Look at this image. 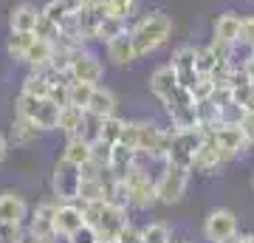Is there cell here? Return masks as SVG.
<instances>
[{"label":"cell","mask_w":254,"mask_h":243,"mask_svg":"<svg viewBox=\"0 0 254 243\" xmlns=\"http://www.w3.org/2000/svg\"><path fill=\"white\" fill-rule=\"evenodd\" d=\"M173 31H175V23L164 9H150L144 14H138L130 23V37H133V45H136V57L144 60V57L158 54L164 45L173 40Z\"/></svg>","instance_id":"obj_1"},{"label":"cell","mask_w":254,"mask_h":243,"mask_svg":"<svg viewBox=\"0 0 254 243\" xmlns=\"http://www.w3.org/2000/svg\"><path fill=\"white\" fill-rule=\"evenodd\" d=\"M82 212H85V224L91 226L99 241H110L116 243L119 232L130 224L125 207H113L108 201H91V204H82Z\"/></svg>","instance_id":"obj_2"},{"label":"cell","mask_w":254,"mask_h":243,"mask_svg":"<svg viewBox=\"0 0 254 243\" xmlns=\"http://www.w3.org/2000/svg\"><path fill=\"white\" fill-rule=\"evenodd\" d=\"M170 150V127H161L158 122L150 119H136V153L150 164L167 162Z\"/></svg>","instance_id":"obj_3"},{"label":"cell","mask_w":254,"mask_h":243,"mask_svg":"<svg viewBox=\"0 0 254 243\" xmlns=\"http://www.w3.org/2000/svg\"><path fill=\"white\" fill-rule=\"evenodd\" d=\"M190 178H192L190 167H181V164H173V162H161V172L155 175L158 204H164V207L181 204L184 195H187V189H190Z\"/></svg>","instance_id":"obj_4"},{"label":"cell","mask_w":254,"mask_h":243,"mask_svg":"<svg viewBox=\"0 0 254 243\" xmlns=\"http://www.w3.org/2000/svg\"><path fill=\"white\" fill-rule=\"evenodd\" d=\"M122 181H125V187H127V204H130V209H150V207L158 204V195H155V175L150 172L144 159H138V164L127 172Z\"/></svg>","instance_id":"obj_5"},{"label":"cell","mask_w":254,"mask_h":243,"mask_svg":"<svg viewBox=\"0 0 254 243\" xmlns=\"http://www.w3.org/2000/svg\"><path fill=\"white\" fill-rule=\"evenodd\" d=\"M14 113L28 116L43 133L46 130H57V122H60V105L54 99H48V96H31V93H23V90L14 99Z\"/></svg>","instance_id":"obj_6"},{"label":"cell","mask_w":254,"mask_h":243,"mask_svg":"<svg viewBox=\"0 0 254 243\" xmlns=\"http://www.w3.org/2000/svg\"><path fill=\"white\" fill-rule=\"evenodd\" d=\"M206 130L200 125L195 127H170V150H167V162L181 164L192 170V159L198 153L200 142H203Z\"/></svg>","instance_id":"obj_7"},{"label":"cell","mask_w":254,"mask_h":243,"mask_svg":"<svg viewBox=\"0 0 254 243\" xmlns=\"http://www.w3.org/2000/svg\"><path fill=\"white\" fill-rule=\"evenodd\" d=\"M232 162H235V159H232V156L215 142V136L206 130V136H203V142H200V147H198V153L192 159V172H198V175H218V172Z\"/></svg>","instance_id":"obj_8"},{"label":"cell","mask_w":254,"mask_h":243,"mask_svg":"<svg viewBox=\"0 0 254 243\" xmlns=\"http://www.w3.org/2000/svg\"><path fill=\"white\" fill-rule=\"evenodd\" d=\"M54 212L57 201H43L28 212L26 221V235L31 243H57V229H54Z\"/></svg>","instance_id":"obj_9"},{"label":"cell","mask_w":254,"mask_h":243,"mask_svg":"<svg viewBox=\"0 0 254 243\" xmlns=\"http://www.w3.org/2000/svg\"><path fill=\"white\" fill-rule=\"evenodd\" d=\"M79 178H82L79 167H73L71 162L60 159V162L54 164V172H51V192H54V201L68 204V201L79 198Z\"/></svg>","instance_id":"obj_10"},{"label":"cell","mask_w":254,"mask_h":243,"mask_svg":"<svg viewBox=\"0 0 254 243\" xmlns=\"http://www.w3.org/2000/svg\"><path fill=\"white\" fill-rule=\"evenodd\" d=\"M68 77H71V80H76V82H91V85H99L102 77H105V63L93 54L88 45H82V48L71 51Z\"/></svg>","instance_id":"obj_11"},{"label":"cell","mask_w":254,"mask_h":243,"mask_svg":"<svg viewBox=\"0 0 254 243\" xmlns=\"http://www.w3.org/2000/svg\"><path fill=\"white\" fill-rule=\"evenodd\" d=\"M237 235V215L229 207H215L209 209L206 218H203V238L209 243H220Z\"/></svg>","instance_id":"obj_12"},{"label":"cell","mask_w":254,"mask_h":243,"mask_svg":"<svg viewBox=\"0 0 254 243\" xmlns=\"http://www.w3.org/2000/svg\"><path fill=\"white\" fill-rule=\"evenodd\" d=\"M170 65H173L175 77H178V82H181L187 90L195 88V82H198V65H195V45L192 43H184L178 45L173 54H170Z\"/></svg>","instance_id":"obj_13"},{"label":"cell","mask_w":254,"mask_h":243,"mask_svg":"<svg viewBox=\"0 0 254 243\" xmlns=\"http://www.w3.org/2000/svg\"><path fill=\"white\" fill-rule=\"evenodd\" d=\"M85 224V212H82V204L76 201H68V204H60L57 201V212H54V229H57V238H73Z\"/></svg>","instance_id":"obj_14"},{"label":"cell","mask_w":254,"mask_h":243,"mask_svg":"<svg viewBox=\"0 0 254 243\" xmlns=\"http://www.w3.org/2000/svg\"><path fill=\"white\" fill-rule=\"evenodd\" d=\"M28 204L26 198L14 192V189H6V192H0V221L3 224H11V226H26L28 221Z\"/></svg>","instance_id":"obj_15"},{"label":"cell","mask_w":254,"mask_h":243,"mask_svg":"<svg viewBox=\"0 0 254 243\" xmlns=\"http://www.w3.org/2000/svg\"><path fill=\"white\" fill-rule=\"evenodd\" d=\"M209 133L215 136V142H218L232 159H243V156L252 150V144L246 142V136L240 133L237 125H218V127H212Z\"/></svg>","instance_id":"obj_16"},{"label":"cell","mask_w":254,"mask_h":243,"mask_svg":"<svg viewBox=\"0 0 254 243\" xmlns=\"http://www.w3.org/2000/svg\"><path fill=\"white\" fill-rule=\"evenodd\" d=\"M105 54H108V63L116 65V68H125V65H133V63H136L138 57H136L133 37H130V28L105 43Z\"/></svg>","instance_id":"obj_17"},{"label":"cell","mask_w":254,"mask_h":243,"mask_svg":"<svg viewBox=\"0 0 254 243\" xmlns=\"http://www.w3.org/2000/svg\"><path fill=\"white\" fill-rule=\"evenodd\" d=\"M178 85H181V82H178V77H175V71H173V65H170V63L153 68V74L147 77V88H150V93H153L158 102L167 99Z\"/></svg>","instance_id":"obj_18"},{"label":"cell","mask_w":254,"mask_h":243,"mask_svg":"<svg viewBox=\"0 0 254 243\" xmlns=\"http://www.w3.org/2000/svg\"><path fill=\"white\" fill-rule=\"evenodd\" d=\"M54 57H57V43L40 40V37L34 34V43H31V48H28L23 65H26L28 71H46V68H51Z\"/></svg>","instance_id":"obj_19"},{"label":"cell","mask_w":254,"mask_h":243,"mask_svg":"<svg viewBox=\"0 0 254 243\" xmlns=\"http://www.w3.org/2000/svg\"><path fill=\"white\" fill-rule=\"evenodd\" d=\"M136 164H138V153L133 147H127V144H113V150H110V164H108V172L113 178L122 181Z\"/></svg>","instance_id":"obj_20"},{"label":"cell","mask_w":254,"mask_h":243,"mask_svg":"<svg viewBox=\"0 0 254 243\" xmlns=\"http://www.w3.org/2000/svg\"><path fill=\"white\" fill-rule=\"evenodd\" d=\"M40 136H43V130H40L31 119L14 113V119H11V130H9V144H14V147H28V144H34Z\"/></svg>","instance_id":"obj_21"},{"label":"cell","mask_w":254,"mask_h":243,"mask_svg":"<svg viewBox=\"0 0 254 243\" xmlns=\"http://www.w3.org/2000/svg\"><path fill=\"white\" fill-rule=\"evenodd\" d=\"M88 110H91V113H96V116H102V119L116 116L119 96L113 93V88H108V85H96V88H93L91 102H88Z\"/></svg>","instance_id":"obj_22"},{"label":"cell","mask_w":254,"mask_h":243,"mask_svg":"<svg viewBox=\"0 0 254 243\" xmlns=\"http://www.w3.org/2000/svg\"><path fill=\"white\" fill-rule=\"evenodd\" d=\"M240 11H220L212 20V37H220V40H229V43H237V34H240Z\"/></svg>","instance_id":"obj_23"},{"label":"cell","mask_w":254,"mask_h":243,"mask_svg":"<svg viewBox=\"0 0 254 243\" xmlns=\"http://www.w3.org/2000/svg\"><path fill=\"white\" fill-rule=\"evenodd\" d=\"M40 9L34 3H17L9 11V31H34Z\"/></svg>","instance_id":"obj_24"},{"label":"cell","mask_w":254,"mask_h":243,"mask_svg":"<svg viewBox=\"0 0 254 243\" xmlns=\"http://www.w3.org/2000/svg\"><path fill=\"white\" fill-rule=\"evenodd\" d=\"M65 162H71L73 167H85V164H91V142H85L79 136H71V139H65V147H63V156Z\"/></svg>","instance_id":"obj_25"},{"label":"cell","mask_w":254,"mask_h":243,"mask_svg":"<svg viewBox=\"0 0 254 243\" xmlns=\"http://www.w3.org/2000/svg\"><path fill=\"white\" fill-rule=\"evenodd\" d=\"M31 43H34V31H11L9 40H6V54H9L11 63L23 65V60H26Z\"/></svg>","instance_id":"obj_26"},{"label":"cell","mask_w":254,"mask_h":243,"mask_svg":"<svg viewBox=\"0 0 254 243\" xmlns=\"http://www.w3.org/2000/svg\"><path fill=\"white\" fill-rule=\"evenodd\" d=\"M82 116H85V110H82V108H76V105H63V108H60V122H57V130H60L65 139L79 136Z\"/></svg>","instance_id":"obj_27"},{"label":"cell","mask_w":254,"mask_h":243,"mask_svg":"<svg viewBox=\"0 0 254 243\" xmlns=\"http://www.w3.org/2000/svg\"><path fill=\"white\" fill-rule=\"evenodd\" d=\"M105 14L133 23L138 17V0H105Z\"/></svg>","instance_id":"obj_28"},{"label":"cell","mask_w":254,"mask_h":243,"mask_svg":"<svg viewBox=\"0 0 254 243\" xmlns=\"http://www.w3.org/2000/svg\"><path fill=\"white\" fill-rule=\"evenodd\" d=\"M93 88H96V85H91V82L71 80L68 82V105H76V108L88 110V102H91V96H93Z\"/></svg>","instance_id":"obj_29"},{"label":"cell","mask_w":254,"mask_h":243,"mask_svg":"<svg viewBox=\"0 0 254 243\" xmlns=\"http://www.w3.org/2000/svg\"><path fill=\"white\" fill-rule=\"evenodd\" d=\"M141 243H173V229L164 221H153V224L141 226Z\"/></svg>","instance_id":"obj_30"},{"label":"cell","mask_w":254,"mask_h":243,"mask_svg":"<svg viewBox=\"0 0 254 243\" xmlns=\"http://www.w3.org/2000/svg\"><path fill=\"white\" fill-rule=\"evenodd\" d=\"M130 28V23H125V20H116V17H102L99 28H96V40H99L102 45L108 43V40H113V37H119L122 31H127Z\"/></svg>","instance_id":"obj_31"},{"label":"cell","mask_w":254,"mask_h":243,"mask_svg":"<svg viewBox=\"0 0 254 243\" xmlns=\"http://www.w3.org/2000/svg\"><path fill=\"white\" fill-rule=\"evenodd\" d=\"M102 122L105 119L96 116V113H91V110H85V116H82V127H79V139H85V142H99L102 136Z\"/></svg>","instance_id":"obj_32"},{"label":"cell","mask_w":254,"mask_h":243,"mask_svg":"<svg viewBox=\"0 0 254 243\" xmlns=\"http://www.w3.org/2000/svg\"><path fill=\"white\" fill-rule=\"evenodd\" d=\"M122 127H125V119L108 116L105 122H102V136H99V142H105V144H119V139H122Z\"/></svg>","instance_id":"obj_33"},{"label":"cell","mask_w":254,"mask_h":243,"mask_svg":"<svg viewBox=\"0 0 254 243\" xmlns=\"http://www.w3.org/2000/svg\"><path fill=\"white\" fill-rule=\"evenodd\" d=\"M34 34L40 37V40H48V43H57V40H60V26H57V23H54L51 17H46V14H43V9H40V17H37Z\"/></svg>","instance_id":"obj_34"},{"label":"cell","mask_w":254,"mask_h":243,"mask_svg":"<svg viewBox=\"0 0 254 243\" xmlns=\"http://www.w3.org/2000/svg\"><path fill=\"white\" fill-rule=\"evenodd\" d=\"M43 14H46V17H51L57 26H63L65 20L71 17V11H65V6L60 3V0H48L46 6H43Z\"/></svg>","instance_id":"obj_35"},{"label":"cell","mask_w":254,"mask_h":243,"mask_svg":"<svg viewBox=\"0 0 254 243\" xmlns=\"http://www.w3.org/2000/svg\"><path fill=\"white\" fill-rule=\"evenodd\" d=\"M26 238V226H11L0 221V243H23Z\"/></svg>","instance_id":"obj_36"},{"label":"cell","mask_w":254,"mask_h":243,"mask_svg":"<svg viewBox=\"0 0 254 243\" xmlns=\"http://www.w3.org/2000/svg\"><path fill=\"white\" fill-rule=\"evenodd\" d=\"M237 127H240V133L246 136V142H249V144L254 147V110H246Z\"/></svg>","instance_id":"obj_37"},{"label":"cell","mask_w":254,"mask_h":243,"mask_svg":"<svg viewBox=\"0 0 254 243\" xmlns=\"http://www.w3.org/2000/svg\"><path fill=\"white\" fill-rule=\"evenodd\" d=\"M116 243H141V229L136 224H127L122 232H119Z\"/></svg>","instance_id":"obj_38"},{"label":"cell","mask_w":254,"mask_h":243,"mask_svg":"<svg viewBox=\"0 0 254 243\" xmlns=\"http://www.w3.org/2000/svg\"><path fill=\"white\" fill-rule=\"evenodd\" d=\"M96 241H99V238H96V232H93L91 226H82L73 238H68V243H96Z\"/></svg>","instance_id":"obj_39"},{"label":"cell","mask_w":254,"mask_h":243,"mask_svg":"<svg viewBox=\"0 0 254 243\" xmlns=\"http://www.w3.org/2000/svg\"><path fill=\"white\" fill-rule=\"evenodd\" d=\"M6 156H9V136L0 133V164L6 162Z\"/></svg>","instance_id":"obj_40"},{"label":"cell","mask_w":254,"mask_h":243,"mask_svg":"<svg viewBox=\"0 0 254 243\" xmlns=\"http://www.w3.org/2000/svg\"><path fill=\"white\" fill-rule=\"evenodd\" d=\"M220 243H243V235L237 232V235H232V238H226V241H220Z\"/></svg>","instance_id":"obj_41"},{"label":"cell","mask_w":254,"mask_h":243,"mask_svg":"<svg viewBox=\"0 0 254 243\" xmlns=\"http://www.w3.org/2000/svg\"><path fill=\"white\" fill-rule=\"evenodd\" d=\"M243 243H254V232H249V235H243Z\"/></svg>","instance_id":"obj_42"},{"label":"cell","mask_w":254,"mask_h":243,"mask_svg":"<svg viewBox=\"0 0 254 243\" xmlns=\"http://www.w3.org/2000/svg\"><path fill=\"white\" fill-rule=\"evenodd\" d=\"M96 243H110V241H96Z\"/></svg>","instance_id":"obj_43"},{"label":"cell","mask_w":254,"mask_h":243,"mask_svg":"<svg viewBox=\"0 0 254 243\" xmlns=\"http://www.w3.org/2000/svg\"><path fill=\"white\" fill-rule=\"evenodd\" d=\"M252 189H254V175H252Z\"/></svg>","instance_id":"obj_44"},{"label":"cell","mask_w":254,"mask_h":243,"mask_svg":"<svg viewBox=\"0 0 254 243\" xmlns=\"http://www.w3.org/2000/svg\"><path fill=\"white\" fill-rule=\"evenodd\" d=\"M178 243H187V241H178Z\"/></svg>","instance_id":"obj_45"}]
</instances>
